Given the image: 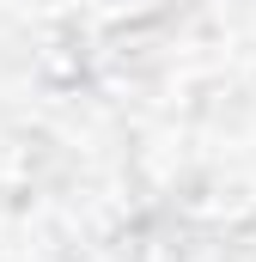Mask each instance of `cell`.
<instances>
[]
</instances>
